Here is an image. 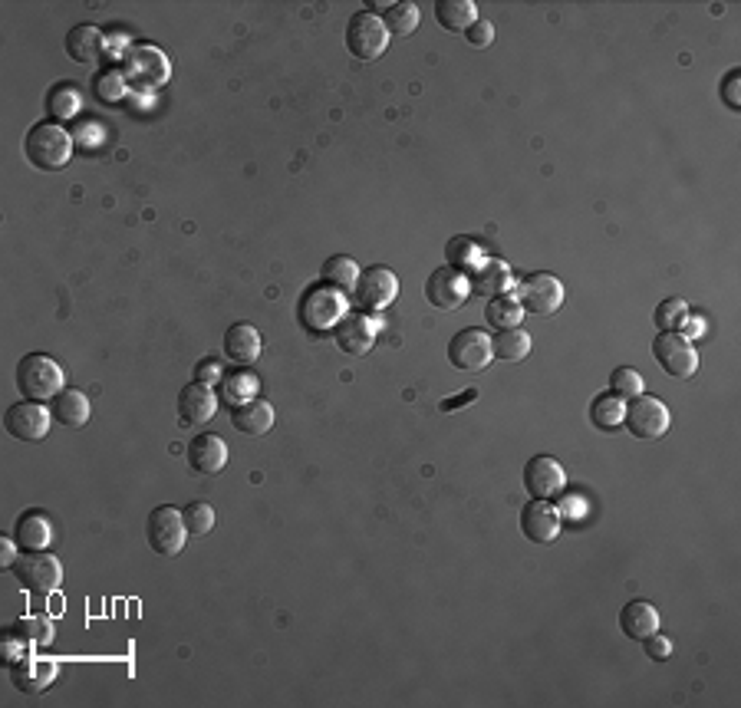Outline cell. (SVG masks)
<instances>
[{
    "label": "cell",
    "instance_id": "f1b7e54d",
    "mask_svg": "<svg viewBox=\"0 0 741 708\" xmlns=\"http://www.w3.org/2000/svg\"><path fill=\"white\" fill-rule=\"evenodd\" d=\"M320 277H323V284H330V287H336V290H343V294H353V290H356V280H359V267H356L353 257L333 254V257H327V261H323Z\"/></svg>",
    "mask_w": 741,
    "mask_h": 708
},
{
    "label": "cell",
    "instance_id": "4316f807",
    "mask_svg": "<svg viewBox=\"0 0 741 708\" xmlns=\"http://www.w3.org/2000/svg\"><path fill=\"white\" fill-rule=\"evenodd\" d=\"M531 346H534L531 343V333L511 327V330H498V333H494L491 353H494V359H504V363H521V359L531 356Z\"/></svg>",
    "mask_w": 741,
    "mask_h": 708
},
{
    "label": "cell",
    "instance_id": "f6af8a7d",
    "mask_svg": "<svg viewBox=\"0 0 741 708\" xmlns=\"http://www.w3.org/2000/svg\"><path fill=\"white\" fill-rule=\"evenodd\" d=\"M738 80H741V73H738V70H732V73L725 76V103L732 106V109L741 106V99H738Z\"/></svg>",
    "mask_w": 741,
    "mask_h": 708
},
{
    "label": "cell",
    "instance_id": "7bdbcfd3",
    "mask_svg": "<svg viewBox=\"0 0 741 708\" xmlns=\"http://www.w3.org/2000/svg\"><path fill=\"white\" fill-rule=\"evenodd\" d=\"M643 643H646V656H649V659L662 662V659H669V656H672V639H669V636L653 633L649 639H643Z\"/></svg>",
    "mask_w": 741,
    "mask_h": 708
},
{
    "label": "cell",
    "instance_id": "4fadbf2b",
    "mask_svg": "<svg viewBox=\"0 0 741 708\" xmlns=\"http://www.w3.org/2000/svg\"><path fill=\"white\" fill-rule=\"evenodd\" d=\"M353 294H356V303L363 310L379 313L399 297V277L392 274L389 267H369L366 274H359Z\"/></svg>",
    "mask_w": 741,
    "mask_h": 708
},
{
    "label": "cell",
    "instance_id": "1f68e13d",
    "mask_svg": "<svg viewBox=\"0 0 741 708\" xmlns=\"http://www.w3.org/2000/svg\"><path fill=\"white\" fill-rule=\"evenodd\" d=\"M623 415H626V399L613 396V392H603V396L593 399V406H590V422L597 425L600 432H613L616 425L623 422Z\"/></svg>",
    "mask_w": 741,
    "mask_h": 708
},
{
    "label": "cell",
    "instance_id": "3957f363",
    "mask_svg": "<svg viewBox=\"0 0 741 708\" xmlns=\"http://www.w3.org/2000/svg\"><path fill=\"white\" fill-rule=\"evenodd\" d=\"M346 317V294L330 284H317L310 287L300 300V323L310 333H323L333 330L336 323Z\"/></svg>",
    "mask_w": 741,
    "mask_h": 708
},
{
    "label": "cell",
    "instance_id": "44dd1931",
    "mask_svg": "<svg viewBox=\"0 0 741 708\" xmlns=\"http://www.w3.org/2000/svg\"><path fill=\"white\" fill-rule=\"evenodd\" d=\"M620 626H623V633L630 639L643 643V639L659 633V610L653 603H646V600H630L623 606V613H620Z\"/></svg>",
    "mask_w": 741,
    "mask_h": 708
},
{
    "label": "cell",
    "instance_id": "ba28073f",
    "mask_svg": "<svg viewBox=\"0 0 741 708\" xmlns=\"http://www.w3.org/2000/svg\"><path fill=\"white\" fill-rule=\"evenodd\" d=\"M623 422L636 438H662L669 432V406L662 399H656V396L639 392L636 399L626 402Z\"/></svg>",
    "mask_w": 741,
    "mask_h": 708
},
{
    "label": "cell",
    "instance_id": "ffe728a7",
    "mask_svg": "<svg viewBox=\"0 0 741 708\" xmlns=\"http://www.w3.org/2000/svg\"><path fill=\"white\" fill-rule=\"evenodd\" d=\"M231 425L241 435L261 438L274 429V406L271 402H261V399H247V402H241V406H234Z\"/></svg>",
    "mask_w": 741,
    "mask_h": 708
},
{
    "label": "cell",
    "instance_id": "6da1fadb",
    "mask_svg": "<svg viewBox=\"0 0 741 708\" xmlns=\"http://www.w3.org/2000/svg\"><path fill=\"white\" fill-rule=\"evenodd\" d=\"M17 389L30 402H47L63 392V369L47 353H30L17 363Z\"/></svg>",
    "mask_w": 741,
    "mask_h": 708
},
{
    "label": "cell",
    "instance_id": "277c9868",
    "mask_svg": "<svg viewBox=\"0 0 741 708\" xmlns=\"http://www.w3.org/2000/svg\"><path fill=\"white\" fill-rule=\"evenodd\" d=\"M10 570H14L20 587L37 593V597H50L63 580V564L56 557L43 554V550H27V554H20L17 564Z\"/></svg>",
    "mask_w": 741,
    "mask_h": 708
},
{
    "label": "cell",
    "instance_id": "74e56055",
    "mask_svg": "<svg viewBox=\"0 0 741 708\" xmlns=\"http://www.w3.org/2000/svg\"><path fill=\"white\" fill-rule=\"evenodd\" d=\"M47 109H50L53 119H73L76 112L83 109V96L76 93L73 86H60V89H53V93H50Z\"/></svg>",
    "mask_w": 741,
    "mask_h": 708
},
{
    "label": "cell",
    "instance_id": "8992f818",
    "mask_svg": "<svg viewBox=\"0 0 741 708\" xmlns=\"http://www.w3.org/2000/svg\"><path fill=\"white\" fill-rule=\"evenodd\" d=\"M389 47V30L383 24V17L369 14V10H359V14L350 17V24H346V50H350L356 60H376V56H383Z\"/></svg>",
    "mask_w": 741,
    "mask_h": 708
},
{
    "label": "cell",
    "instance_id": "52a82bcc",
    "mask_svg": "<svg viewBox=\"0 0 741 708\" xmlns=\"http://www.w3.org/2000/svg\"><path fill=\"white\" fill-rule=\"evenodd\" d=\"M653 356L672 379H692L699 373V353L682 333H659L653 340Z\"/></svg>",
    "mask_w": 741,
    "mask_h": 708
},
{
    "label": "cell",
    "instance_id": "ac0fdd59",
    "mask_svg": "<svg viewBox=\"0 0 741 708\" xmlns=\"http://www.w3.org/2000/svg\"><path fill=\"white\" fill-rule=\"evenodd\" d=\"M215 412H218V399L211 386L188 382V386L178 392V419L185 425H205L208 419H215Z\"/></svg>",
    "mask_w": 741,
    "mask_h": 708
},
{
    "label": "cell",
    "instance_id": "5b68a950",
    "mask_svg": "<svg viewBox=\"0 0 741 708\" xmlns=\"http://www.w3.org/2000/svg\"><path fill=\"white\" fill-rule=\"evenodd\" d=\"M122 76H126L129 86L136 89H159L168 83L172 76V66H168V56L155 47H129L122 56Z\"/></svg>",
    "mask_w": 741,
    "mask_h": 708
},
{
    "label": "cell",
    "instance_id": "d6986e66",
    "mask_svg": "<svg viewBox=\"0 0 741 708\" xmlns=\"http://www.w3.org/2000/svg\"><path fill=\"white\" fill-rule=\"evenodd\" d=\"M188 465H192L198 475H218V471L228 465V445H224L218 435L201 432L188 442Z\"/></svg>",
    "mask_w": 741,
    "mask_h": 708
},
{
    "label": "cell",
    "instance_id": "e575fe53",
    "mask_svg": "<svg viewBox=\"0 0 741 708\" xmlns=\"http://www.w3.org/2000/svg\"><path fill=\"white\" fill-rule=\"evenodd\" d=\"M689 323V303L682 297H669L656 307V327L662 333H676Z\"/></svg>",
    "mask_w": 741,
    "mask_h": 708
},
{
    "label": "cell",
    "instance_id": "cb8c5ba5",
    "mask_svg": "<svg viewBox=\"0 0 741 708\" xmlns=\"http://www.w3.org/2000/svg\"><path fill=\"white\" fill-rule=\"evenodd\" d=\"M468 284H471V290H478L481 297H501V294H508V290L514 287V277H511L508 264L488 257V261L481 264L475 274H471Z\"/></svg>",
    "mask_w": 741,
    "mask_h": 708
},
{
    "label": "cell",
    "instance_id": "d590c367",
    "mask_svg": "<svg viewBox=\"0 0 741 708\" xmlns=\"http://www.w3.org/2000/svg\"><path fill=\"white\" fill-rule=\"evenodd\" d=\"M182 521H185L188 537H205V534L215 531V508L205 501H192L182 511Z\"/></svg>",
    "mask_w": 741,
    "mask_h": 708
},
{
    "label": "cell",
    "instance_id": "9c48e42d",
    "mask_svg": "<svg viewBox=\"0 0 741 708\" xmlns=\"http://www.w3.org/2000/svg\"><path fill=\"white\" fill-rule=\"evenodd\" d=\"M145 541H149V547L155 550V554L175 557L178 550L185 547V541H188L182 511H175V508H155L149 514V524H145Z\"/></svg>",
    "mask_w": 741,
    "mask_h": 708
},
{
    "label": "cell",
    "instance_id": "bcb514c9",
    "mask_svg": "<svg viewBox=\"0 0 741 708\" xmlns=\"http://www.w3.org/2000/svg\"><path fill=\"white\" fill-rule=\"evenodd\" d=\"M14 544H17V541H7V537L0 541V560H4L7 567H14V564H17V550H14Z\"/></svg>",
    "mask_w": 741,
    "mask_h": 708
},
{
    "label": "cell",
    "instance_id": "8fae6325",
    "mask_svg": "<svg viewBox=\"0 0 741 708\" xmlns=\"http://www.w3.org/2000/svg\"><path fill=\"white\" fill-rule=\"evenodd\" d=\"M53 422V412L43 406V402H17L4 412V429L7 435H14L17 442H40L47 438Z\"/></svg>",
    "mask_w": 741,
    "mask_h": 708
},
{
    "label": "cell",
    "instance_id": "d4e9b609",
    "mask_svg": "<svg viewBox=\"0 0 741 708\" xmlns=\"http://www.w3.org/2000/svg\"><path fill=\"white\" fill-rule=\"evenodd\" d=\"M103 50H106V37L96 27L80 24L66 33V53H70V60L76 63H96L99 56H103Z\"/></svg>",
    "mask_w": 741,
    "mask_h": 708
},
{
    "label": "cell",
    "instance_id": "2e32d148",
    "mask_svg": "<svg viewBox=\"0 0 741 708\" xmlns=\"http://www.w3.org/2000/svg\"><path fill=\"white\" fill-rule=\"evenodd\" d=\"M379 327L366 313H346V317L333 327V340L346 356H366L376 346Z\"/></svg>",
    "mask_w": 741,
    "mask_h": 708
},
{
    "label": "cell",
    "instance_id": "f35d334b",
    "mask_svg": "<svg viewBox=\"0 0 741 708\" xmlns=\"http://www.w3.org/2000/svg\"><path fill=\"white\" fill-rule=\"evenodd\" d=\"M610 389H613V396H620V399H636L639 392H643V376L630 366H620V369H613Z\"/></svg>",
    "mask_w": 741,
    "mask_h": 708
},
{
    "label": "cell",
    "instance_id": "f546056e",
    "mask_svg": "<svg viewBox=\"0 0 741 708\" xmlns=\"http://www.w3.org/2000/svg\"><path fill=\"white\" fill-rule=\"evenodd\" d=\"M445 254H448V267H455V271H462V274L465 271L475 274L478 267L488 261L485 247H481L475 238H452L445 247Z\"/></svg>",
    "mask_w": 741,
    "mask_h": 708
},
{
    "label": "cell",
    "instance_id": "7402d4cb",
    "mask_svg": "<svg viewBox=\"0 0 741 708\" xmlns=\"http://www.w3.org/2000/svg\"><path fill=\"white\" fill-rule=\"evenodd\" d=\"M224 356L231 359V363H254L257 356H261V333L251 323H234L224 333Z\"/></svg>",
    "mask_w": 741,
    "mask_h": 708
},
{
    "label": "cell",
    "instance_id": "e0dca14e",
    "mask_svg": "<svg viewBox=\"0 0 741 708\" xmlns=\"http://www.w3.org/2000/svg\"><path fill=\"white\" fill-rule=\"evenodd\" d=\"M521 531L534 544H554L560 534V511L541 498L527 501V508L521 511Z\"/></svg>",
    "mask_w": 741,
    "mask_h": 708
},
{
    "label": "cell",
    "instance_id": "603a6c76",
    "mask_svg": "<svg viewBox=\"0 0 741 708\" xmlns=\"http://www.w3.org/2000/svg\"><path fill=\"white\" fill-rule=\"evenodd\" d=\"M10 679L20 692H43L47 685L56 679V666L47 659H17L14 666H10Z\"/></svg>",
    "mask_w": 741,
    "mask_h": 708
},
{
    "label": "cell",
    "instance_id": "5bb4252c",
    "mask_svg": "<svg viewBox=\"0 0 741 708\" xmlns=\"http://www.w3.org/2000/svg\"><path fill=\"white\" fill-rule=\"evenodd\" d=\"M524 488H527L531 498L550 501V498H557V494H564L567 471H564V465L557 462V458L537 455V458H531V462L524 465Z\"/></svg>",
    "mask_w": 741,
    "mask_h": 708
},
{
    "label": "cell",
    "instance_id": "484cf974",
    "mask_svg": "<svg viewBox=\"0 0 741 708\" xmlns=\"http://www.w3.org/2000/svg\"><path fill=\"white\" fill-rule=\"evenodd\" d=\"M53 419L66 429H83L89 422V399L80 389H63L53 402Z\"/></svg>",
    "mask_w": 741,
    "mask_h": 708
},
{
    "label": "cell",
    "instance_id": "836d02e7",
    "mask_svg": "<svg viewBox=\"0 0 741 708\" xmlns=\"http://www.w3.org/2000/svg\"><path fill=\"white\" fill-rule=\"evenodd\" d=\"M383 24L389 30V37H409V33L419 27V7L409 4V0H399V4H389Z\"/></svg>",
    "mask_w": 741,
    "mask_h": 708
},
{
    "label": "cell",
    "instance_id": "7a4b0ae2",
    "mask_svg": "<svg viewBox=\"0 0 741 708\" xmlns=\"http://www.w3.org/2000/svg\"><path fill=\"white\" fill-rule=\"evenodd\" d=\"M24 152L33 168H40V172H56V168H63L70 162L73 139L66 136V129H60L56 122H40V126H33L27 132Z\"/></svg>",
    "mask_w": 741,
    "mask_h": 708
},
{
    "label": "cell",
    "instance_id": "7dc6e473",
    "mask_svg": "<svg viewBox=\"0 0 741 708\" xmlns=\"http://www.w3.org/2000/svg\"><path fill=\"white\" fill-rule=\"evenodd\" d=\"M468 399H475V392H465V396H462V399H455V402H452V399H445V402H442V409H445V412H455L458 402H468Z\"/></svg>",
    "mask_w": 741,
    "mask_h": 708
},
{
    "label": "cell",
    "instance_id": "8d00e7d4",
    "mask_svg": "<svg viewBox=\"0 0 741 708\" xmlns=\"http://www.w3.org/2000/svg\"><path fill=\"white\" fill-rule=\"evenodd\" d=\"M14 633L24 636L30 646H50L53 643V620L43 613H33V616H24V620L14 626Z\"/></svg>",
    "mask_w": 741,
    "mask_h": 708
},
{
    "label": "cell",
    "instance_id": "d6a6232c",
    "mask_svg": "<svg viewBox=\"0 0 741 708\" xmlns=\"http://www.w3.org/2000/svg\"><path fill=\"white\" fill-rule=\"evenodd\" d=\"M521 317H524V307L518 303V297H511V294L491 297L488 310H485L488 327H494V330H511V327H518Z\"/></svg>",
    "mask_w": 741,
    "mask_h": 708
},
{
    "label": "cell",
    "instance_id": "9a60e30c",
    "mask_svg": "<svg viewBox=\"0 0 741 708\" xmlns=\"http://www.w3.org/2000/svg\"><path fill=\"white\" fill-rule=\"evenodd\" d=\"M468 294H471L468 274L455 271V267H439V271H432V277L425 280V297L439 310H458L468 300Z\"/></svg>",
    "mask_w": 741,
    "mask_h": 708
},
{
    "label": "cell",
    "instance_id": "ab89813d",
    "mask_svg": "<svg viewBox=\"0 0 741 708\" xmlns=\"http://www.w3.org/2000/svg\"><path fill=\"white\" fill-rule=\"evenodd\" d=\"M257 392V376L251 373H234L224 379V399L234 402V406H241V402H247Z\"/></svg>",
    "mask_w": 741,
    "mask_h": 708
},
{
    "label": "cell",
    "instance_id": "b9f144b4",
    "mask_svg": "<svg viewBox=\"0 0 741 708\" xmlns=\"http://www.w3.org/2000/svg\"><path fill=\"white\" fill-rule=\"evenodd\" d=\"M465 40L471 43V47H478V50L491 47V40H494V24H491V20H485V17H478L475 24H471V27L465 30Z\"/></svg>",
    "mask_w": 741,
    "mask_h": 708
},
{
    "label": "cell",
    "instance_id": "60d3db41",
    "mask_svg": "<svg viewBox=\"0 0 741 708\" xmlns=\"http://www.w3.org/2000/svg\"><path fill=\"white\" fill-rule=\"evenodd\" d=\"M96 93H99V99H106V103H116V99H122V93H126V76L103 73L96 80Z\"/></svg>",
    "mask_w": 741,
    "mask_h": 708
},
{
    "label": "cell",
    "instance_id": "83f0119b",
    "mask_svg": "<svg viewBox=\"0 0 741 708\" xmlns=\"http://www.w3.org/2000/svg\"><path fill=\"white\" fill-rule=\"evenodd\" d=\"M14 541H17L20 547H24V550H47L50 541H53V527H50L47 518H43V514L27 511L24 518L17 521Z\"/></svg>",
    "mask_w": 741,
    "mask_h": 708
},
{
    "label": "cell",
    "instance_id": "7c38bea8",
    "mask_svg": "<svg viewBox=\"0 0 741 708\" xmlns=\"http://www.w3.org/2000/svg\"><path fill=\"white\" fill-rule=\"evenodd\" d=\"M494 359L491 353V336H485L481 330H458L452 336V343H448V363L455 369H462V373H478V369H485Z\"/></svg>",
    "mask_w": 741,
    "mask_h": 708
},
{
    "label": "cell",
    "instance_id": "ee69618b",
    "mask_svg": "<svg viewBox=\"0 0 741 708\" xmlns=\"http://www.w3.org/2000/svg\"><path fill=\"white\" fill-rule=\"evenodd\" d=\"M218 379H221V366L215 363V359H201L198 369H195V382H201V386H215Z\"/></svg>",
    "mask_w": 741,
    "mask_h": 708
},
{
    "label": "cell",
    "instance_id": "30bf717a",
    "mask_svg": "<svg viewBox=\"0 0 741 708\" xmlns=\"http://www.w3.org/2000/svg\"><path fill=\"white\" fill-rule=\"evenodd\" d=\"M518 303L537 317H550L564 307V284L554 274H531L518 284Z\"/></svg>",
    "mask_w": 741,
    "mask_h": 708
},
{
    "label": "cell",
    "instance_id": "4dcf8cb0",
    "mask_svg": "<svg viewBox=\"0 0 741 708\" xmlns=\"http://www.w3.org/2000/svg\"><path fill=\"white\" fill-rule=\"evenodd\" d=\"M435 17H439V24L445 30L462 33L478 20V7L471 0H439L435 4Z\"/></svg>",
    "mask_w": 741,
    "mask_h": 708
}]
</instances>
